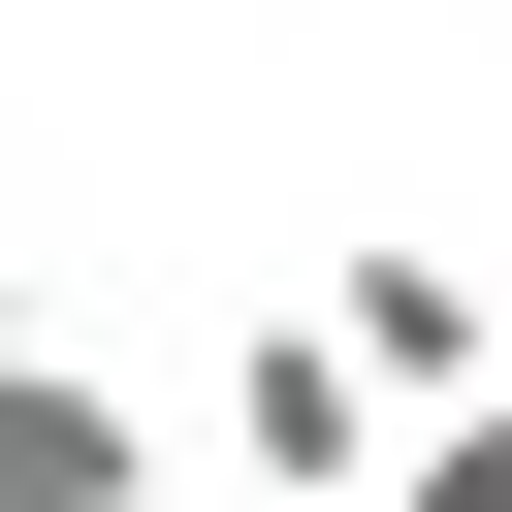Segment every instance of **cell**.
<instances>
[{
	"instance_id": "4",
	"label": "cell",
	"mask_w": 512,
	"mask_h": 512,
	"mask_svg": "<svg viewBox=\"0 0 512 512\" xmlns=\"http://www.w3.org/2000/svg\"><path fill=\"white\" fill-rule=\"evenodd\" d=\"M384 512H512V384H448V416L384 448Z\"/></svg>"
},
{
	"instance_id": "3",
	"label": "cell",
	"mask_w": 512,
	"mask_h": 512,
	"mask_svg": "<svg viewBox=\"0 0 512 512\" xmlns=\"http://www.w3.org/2000/svg\"><path fill=\"white\" fill-rule=\"evenodd\" d=\"M128 480H160V416L96 352H0V512H128Z\"/></svg>"
},
{
	"instance_id": "6",
	"label": "cell",
	"mask_w": 512,
	"mask_h": 512,
	"mask_svg": "<svg viewBox=\"0 0 512 512\" xmlns=\"http://www.w3.org/2000/svg\"><path fill=\"white\" fill-rule=\"evenodd\" d=\"M96 32H224V0H96Z\"/></svg>"
},
{
	"instance_id": "5",
	"label": "cell",
	"mask_w": 512,
	"mask_h": 512,
	"mask_svg": "<svg viewBox=\"0 0 512 512\" xmlns=\"http://www.w3.org/2000/svg\"><path fill=\"white\" fill-rule=\"evenodd\" d=\"M0 352H64V320H32V256H0Z\"/></svg>"
},
{
	"instance_id": "1",
	"label": "cell",
	"mask_w": 512,
	"mask_h": 512,
	"mask_svg": "<svg viewBox=\"0 0 512 512\" xmlns=\"http://www.w3.org/2000/svg\"><path fill=\"white\" fill-rule=\"evenodd\" d=\"M224 448H256V512H384V448H416V416H384V352H352V320H224Z\"/></svg>"
},
{
	"instance_id": "2",
	"label": "cell",
	"mask_w": 512,
	"mask_h": 512,
	"mask_svg": "<svg viewBox=\"0 0 512 512\" xmlns=\"http://www.w3.org/2000/svg\"><path fill=\"white\" fill-rule=\"evenodd\" d=\"M320 320L384 352V416H448V384H512V288H480V256H416V224H384V256L320 288Z\"/></svg>"
}]
</instances>
